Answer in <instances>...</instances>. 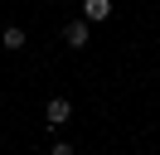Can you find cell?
<instances>
[{
	"instance_id": "obj_1",
	"label": "cell",
	"mask_w": 160,
	"mask_h": 155,
	"mask_svg": "<svg viewBox=\"0 0 160 155\" xmlns=\"http://www.w3.org/2000/svg\"><path fill=\"white\" fill-rule=\"evenodd\" d=\"M63 44H68V48H88V44H92V24H88V19L63 24Z\"/></svg>"
},
{
	"instance_id": "obj_2",
	"label": "cell",
	"mask_w": 160,
	"mask_h": 155,
	"mask_svg": "<svg viewBox=\"0 0 160 155\" xmlns=\"http://www.w3.org/2000/svg\"><path fill=\"white\" fill-rule=\"evenodd\" d=\"M44 116H49V126H68L73 121V102H68V97H49Z\"/></svg>"
},
{
	"instance_id": "obj_3",
	"label": "cell",
	"mask_w": 160,
	"mask_h": 155,
	"mask_svg": "<svg viewBox=\"0 0 160 155\" xmlns=\"http://www.w3.org/2000/svg\"><path fill=\"white\" fill-rule=\"evenodd\" d=\"M82 19H88V24L112 19V0H82Z\"/></svg>"
},
{
	"instance_id": "obj_4",
	"label": "cell",
	"mask_w": 160,
	"mask_h": 155,
	"mask_svg": "<svg viewBox=\"0 0 160 155\" xmlns=\"http://www.w3.org/2000/svg\"><path fill=\"white\" fill-rule=\"evenodd\" d=\"M0 44H5V48H10V53H20V48H24V29H5V34H0Z\"/></svg>"
},
{
	"instance_id": "obj_5",
	"label": "cell",
	"mask_w": 160,
	"mask_h": 155,
	"mask_svg": "<svg viewBox=\"0 0 160 155\" xmlns=\"http://www.w3.org/2000/svg\"><path fill=\"white\" fill-rule=\"evenodd\" d=\"M49 155H78V150H73L68 141H53V150H49Z\"/></svg>"
},
{
	"instance_id": "obj_6",
	"label": "cell",
	"mask_w": 160,
	"mask_h": 155,
	"mask_svg": "<svg viewBox=\"0 0 160 155\" xmlns=\"http://www.w3.org/2000/svg\"><path fill=\"white\" fill-rule=\"evenodd\" d=\"M0 145H5V136H0Z\"/></svg>"
}]
</instances>
